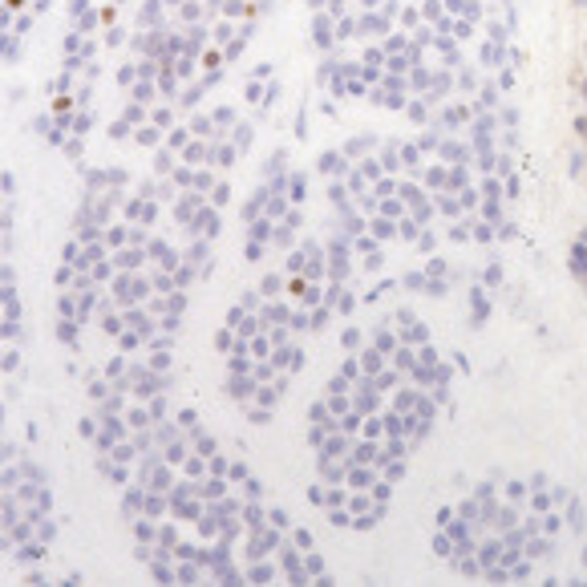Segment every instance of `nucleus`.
<instances>
[{
    "label": "nucleus",
    "mask_w": 587,
    "mask_h": 587,
    "mask_svg": "<svg viewBox=\"0 0 587 587\" xmlns=\"http://www.w3.org/2000/svg\"><path fill=\"white\" fill-rule=\"evenodd\" d=\"M316 41H320V45H332V20L316 16Z\"/></svg>",
    "instance_id": "nucleus-1"
},
{
    "label": "nucleus",
    "mask_w": 587,
    "mask_h": 587,
    "mask_svg": "<svg viewBox=\"0 0 587 587\" xmlns=\"http://www.w3.org/2000/svg\"><path fill=\"white\" fill-rule=\"evenodd\" d=\"M199 16H203V8L195 0H182V20H199Z\"/></svg>",
    "instance_id": "nucleus-2"
},
{
    "label": "nucleus",
    "mask_w": 587,
    "mask_h": 587,
    "mask_svg": "<svg viewBox=\"0 0 587 587\" xmlns=\"http://www.w3.org/2000/svg\"><path fill=\"white\" fill-rule=\"evenodd\" d=\"M150 93H154V89H150L146 81H134V98H138V102H150Z\"/></svg>",
    "instance_id": "nucleus-3"
},
{
    "label": "nucleus",
    "mask_w": 587,
    "mask_h": 587,
    "mask_svg": "<svg viewBox=\"0 0 587 587\" xmlns=\"http://www.w3.org/2000/svg\"><path fill=\"white\" fill-rule=\"evenodd\" d=\"M85 8H89V0H69V16H85Z\"/></svg>",
    "instance_id": "nucleus-4"
},
{
    "label": "nucleus",
    "mask_w": 587,
    "mask_h": 587,
    "mask_svg": "<svg viewBox=\"0 0 587 587\" xmlns=\"http://www.w3.org/2000/svg\"><path fill=\"white\" fill-rule=\"evenodd\" d=\"M191 130H195V134H207V130H211V122H207V118H195V122H191Z\"/></svg>",
    "instance_id": "nucleus-5"
},
{
    "label": "nucleus",
    "mask_w": 587,
    "mask_h": 587,
    "mask_svg": "<svg viewBox=\"0 0 587 587\" xmlns=\"http://www.w3.org/2000/svg\"><path fill=\"white\" fill-rule=\"evenodd\" d=\"M170 122V109H154V126H166Z\"/></svg>",
    "instance_id": "nucleus-6"
},
{
    "label": "nucleus",
    "mask_w": 587,
    "mask_h": 587,
    "mask_svg": "<svg viewBox=\"0 0 587 587\" xmlns=\"http://www.w3.org/2000/svg\"><path fill=\"white\" fill-rule=\"evenodd\" d=\"M49 8V0H33V12H45Z\"/></svg>",
    "instance_id": "nucleus-7"
},
{
    "label": "nucleus",
    "mask_w": 587,
    "mask_h": 587,
    "mask_svg": "<svg viewBox=\"0 0 587 587\" xmlns=\"http://www.w3.org/2000/svg\"><path fill=\"white\" fill-rule=\"evenodd\" d=\"M162 4H182V0H162Z\"/></svg>",
    "instance_id": "nucleus-8"
},
{
    "label": "nucleus",
    "mask_w": 587,
    "mask_h": 587,
    "mask_svg": "<svg viewBox=\"0 0 587 587\" xmlns=\"http://www.w3.org/2000/svg\"><path fill=\"white\" fill-rule=\"evenodd\" d=\"M113 4H126V0H113Z\"/></svg>",
    "instance_id": "nucleus-9"
}]
</instances>
